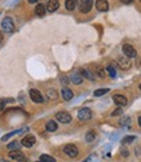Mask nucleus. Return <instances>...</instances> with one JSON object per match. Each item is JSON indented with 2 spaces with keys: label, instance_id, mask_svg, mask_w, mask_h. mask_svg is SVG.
Returning <instances> with one entry per match:
<instances>
[{
  "label": "nucleus",
  "instance_id": "a19ab883",
  "mask_svg": "<svg viewBox=\"0 0 141 162\" xmlns=\"http://www.w3.org/2000/svg\"><path fill=\"white\" fill-rule=\"evenodd\" d=\"M39 162H43V161H39Z\"/></svg>",
  "mask_w": 141,
  "mask_h": 162
},
{
  "label": "nucleus",
  "instance_id": "f3484780",
  "mask_svg": "<svg viewBox=\"0 0 141 162\" xmlns=\"http://www.w3.org/2000/svg\"><path fill=\"white\" fill-rule=\"evenodd\" d=\"M65 7L67 10H74L78 7V0H66L65 2Z\"/></svg>",
  "mask_w": 141,
  "mask_h": 162
},
{
  "label": "nucleus",
  "instance_id": "e433bc0d",
  "mask_svg": "<svg viewBox=\"0 0 141 162\" xmlns=\"http://www.w3.org/2000/svg\"><path fill=\"white\" fill-rule=\"evenodd\" d=\"M139 126H140V127H141V117H140V118H139Z\"/></svg>",
  "mask_w": 141,
  "mask_h": 162
},
{
  "label": "nucleus",
  "instance_id": "4be33fe9",
  "mask_svg": "<svg viewBox=\"0 0 141 162\" xmlns=\"http://www.w3.org/2000/svg\"><path fill=\"white\" fill-rule=\"evenodd\" d=\"M95 139H96V134H95V131H88L85 134V142L87 143H92V142H95Z\"/></svg>",
  "mask_w": 141,
  "mask_h": 162
},
{
  "label": "nucleus",
  "instance_id": "412c9836",
  "mask_svg": "<svg viewBox=\"0 0 141 162\" xmlns=\"http://www.w3.org/2000/svg\"><path fill=\"white\" fill-rule=\"evenodd\" d=\"M47 96H48V99L49 100H57V91L55 88H49L47 91Z\"/></svg>",
  "mask_w": 141,
  "mask_h": 162
},
{
  "label": "nucleus",
  "instance_id": "ddd939ff",
  "mask_svg": "<svg viewBox=\"0 0 141 162\" xmlns=\"http://www.w3.org/2000/svg\"><path fill=\"white\" fill-rule=\"evenodd\" d=\"M47 10L48 12H56V10L58 9L60 7V3H58V0H48V3H47Z\"/></svg>",
  "mask_w": 141,
  "mask_h": 162
},
{
  "label": "nucleus",
  "instance_id": "473e14b6",
  "mask_svg": "<svg viewBox=\"0 0 141 162\" xmlns=\"http://www.w3.org/2000/svg\"><path fill=\"white\" fill-rule=\"evenodd\" d=\"M9 101V100H0V110H3L4 109V105H5V102Z\"/></svg>",
  "mask_w": 141,
  "mask_h": 162
},
{
  "label": "nucleus",
  "instance_id": "58836bf2",
  "mask_svg": "<svg viewBox=\"0 0 141 162\" xmlns=\"http://www.w3.org/2000/svg\"><path fill=\"white\" fill-rule=\"evenodd\" d=\"M0 162H8V161H5V160H0Z\"/></svg>",
  "mask_w": 141,
  "mask_h": 162
},
{
  "label": "nucleus",
  "instance_id": "a211bd4d",
  "mask_svg": "<svg viewBox=\"0 0 141 162\" xmlns=\"http://www.w3.org/2000/svg\"><path fill=\"white\" fill-rule=\"evenodd\" d=\"M45 128H47V131H49V132L56 131V130H57V123H56V121H48L47 125H45Z\"/></svg>",
  "mask_w": 141,
  "mask_h": 162
},
{
  "label": "nucleus",
  "instance_id": "1a4fd4ad",
  "mask_svg": "<svg viewBox=\"0 0 141 162\" xmlns=\"http://www.w3.org/2000/svg\"><path fill=\"white\" fill-rule=\"evenodd\" d=\"M113 101L115 102V104H117L118 106H124V105H127V102H128V100H127V97H126V96L118 95V94L113 96Z\"/></svg>",
  "mask_w": 141,
  "mask_h": 162
},
{
  "label": "nucleus",
  "instance_id": "dca6fc26",
  "mask_svg": "<svg viewBox=\"0 0 141 162\" xmlns=\"http://www.w3.org/2000/svg\"><path fill=\"white\" fill-rule=\"evenodd\" d=\"M45 10H47V7H45L44 4H42V3L36 4V7H35V13H36V16L43 17V16L45 14Z\"/></svg>",
  "mask_w": 141,
  "mask_h": 162
},
{
  "label": "nucleus",
  "instance_id": "4c0bfd02",
  "mask_svg": "<svg viewBox=\"0 0 141 162\" xmlns=\"http://www.w3.org/2000/svg\"><path fill=\"white\" fill-rule=\"evenodd\" d=\"M21 162H29V160H26V158H25V160H22Z\"/></svg>",
  "mask_w": 141,
  "mask_h": 162
},
{
  "label": "nucleus",
  "instance_id": "72a5a7b5",
  "mask_svg": "<svg viewBox=\"0 0 141 162\" xmlns=\"http://www.w3.org/2000/svg\"><path fill=\"white\" fill-rule=\"evenodd\" d=\"M119 2H122L123 4H131L133 0H119Z\"/></svg>",
  "mask_w": 141,
  "mask_h": 162
},
{
  "label": "nucleus",
  "instance_id": "b1692460",
  "mask_svg": "<svg viewBox=\"0 0 141 162\" xmlns=\"http://www.w3.org/2000/svg\"><path fill=\"white\" fill-rule=\"evenodd\" d=\"M109 91H110L109 88H100V90H96L93 95H95L96 97H99V96H102V95L107 94V92H109Z\"/></svg>",
  "mask_w": 141,
  "mask_h": 162
},
{
  "label": "nucleus",
  "instance_id": "f8f14e48",
  "mask_svg": "<svg viewBox=\"0 0 141 162\" xmlns=\"http://www.w3.org/2000/svg\"><path fill=\"white\" fill-rule=\"evenodd\" d=\"M118 65L121 66V69L127 70L131 68V61H129V58L126 57H118Z\"/></svg>",
  "mask_w": 141,
  "mask_h": 162
},
{
  "label": "nucleus",
  "instance_id": "7c9ffc66",
  "mask_svg": "<svg viewBox=\"0 0 141 162\" xmlns=\"http://www.w3.org/2000/svg\"><path fill=\"white\" fill-rule=\"evenodd\" d=\"M121 154L123 156V157H127V156H128V150L126 148H122L121 149Z\"/></svg>",
  "mask_w": 141,
  "mask_h": 162
},
{
  "label": "nucleus",
  "instance_id": "9b49d317",
  "mask_svg": "<svg viewBox=\"0 0 141 162\" xmlns=\"http://www.w3.org/2000/svg\"><path fill=\"white\" fill-rule=\"evenodd\" d=\"M96 8L100 12H106L109 9V3L107 0H96Z\"/></svg>",
  "mask_w": 141,
  "mask_h": 162
},
{
  "label": "nucleus",
  "instance_id": "aec40b11",
  "mask_svg": "<svg viewBox=\"0 0 141 162\" xmlns=\"http://www.w3.org/2000/svg\"><path fill=\"white\" fill-rule=\"evenodd\" d=\"M21 147H22V144L18 143V142H12V143H9V144L7 145V148H8L9 150H20Z\"/></svg>",
  "mask_w": 141,
  "mask_h": 162
},
{
  "label": "nucleus",
  "instance_id": "c85d7f7f",
  "mask_svg": "<svg viewBox=\"0 0 141 162\" xmlns=\"http://www.w3.org/2000/svg\"><path fill=\"white\" fill-rule=\"evenodd\" d=\"M122 113H123V110L121 109V108H117V109L111 113V116H113V117H117V116H121Z\"/></svg>",
  "mask_w": 141,
  "mask_h": 162
},
{
  "label": "nucleus",
  "instance_id": "c9c22d12",
  "mask_svg": "<svg viewBox=\"0 0 141 162\" xmlns=\"http://www.w3.org/2000/svg\"><path fill=\"white\" fill-rule=\"evenodd\" d=\"M3 42V34H2V31H0V43Z\"/></svg>",
  "mask_w": 141,
  "mask_h": 162
},
{
  "label": "nucleus",
  "instance_id": "20e7f679",
  "mask_svg": "<svg viewBox=\"0 0 141 162\" xmlns=\"http://www.w3.org/2000/svg\"><path fill=\"white\" fill-rule=\"evenodd\" d=\"M78 118L80 121H89L92 118V112L88 108H82L79 112H78Z\"/></svg>",
  "mask_w": 141,
  "mask_h": 162
},
{
  "label": "nucleus",
  "instance_id": "cd10ccee",
  "mask_svg": "<svg viewBox=\"0 0 141 162\" xmlns=\"http://www.w3.org/2000/svg\"><path fill=\"white\" fill-rule=\"evenodd\" d=\"M96 73H97V74H99V77H101V78H104V77H105V73H104V69H102V68H100V66H99V68H97V69H96Z\"/></svg>",
  "mask_w": 141,
  "mask_h": 162
},
{
  "label": "nucleus",
  "instance_id": "f257e3e1",
  "mask_svg": "<svg viewBox=\"0 0 141 162\" xmlns=\"http://www.w3.org/2000/svg\"><path fill=\"white\" fill-rule=\"evenodd\" d=\"M2 30L7 34H10L14 30V22L12 17H4V20L2 21Z\"/></svg>",
  "mask_w": 141,
  "mask_h": 162
},
{
  "label": "nucleus",
  "instance_id": "4468645a",
  "mask_svg": "<svg viewBox=\"0 0 141 162\" xmlns=\"http://www.w3.org/2000/svg\"><path fill=\"white\" fill-rule=\"evenodd\" d=\"M9 158L14 160V161H22V160H25V156L22 152H20V150H12V152H9Z\"/></svg>",
  "mask_w": 141,
  "mask_h": 162
},
{
  "label": "nucleus",
  "instance_id": "6ab92c4d",
  "mask_svg": "<svg viewBox=\"0 0 141 162\" xmlns=\"http://www.w3.org/2000/svg\"><path fill=\"white\" fill-rule=\"evenodd\" d=\"M80 74L83 75V78H87V79H89V80H95L93 74H92L88 69H82V70H80Z\"/></svg>",
  "mask_w": 141,
  "mask_h": 162
},
{
  "label": "nucleus",
  "instance_id": "2f4dec72",
  "mask_svg": "<svg viewBox=\"0 0 141 162\" xmlns=\"http://www.w3.org/2000/svg\"><path fill=\"white\" fill-rule=\"evenodd\" d=\"M69 79H70V78H67V77H65V75H63V77L61 78V82H62L63 84H67V83L70 82V80H69Z\"/></svg>",
  "mask_w": 141,
  "mask_h": 162
},
{
  "label": "nucleus",
  "instance_id": "f03ea898",
  "mask_svg": "<svg viewBox=\"0 0 141 162\" xmlns=\"http://www.w3.org/2000/svg\"><path fill=\"white\" fill-rule=\"evenodd\" d=\"M63 152L66 156H69V157H71V158H75L79 154V150L77 148V145H74V144H67V145H65V148H63Z\"/></svg>",
  "mask_w": 141,
  "mask_h": 162
},
{
  "label": "nucleus",
  "instance_id": "0eeeda50",
  "mask_svg": "<svg viewBox=\"0 0 141 162\" xmlns=\"http://www.w3.org/2000/svg\"><path fill=\"white\" fill-rule=\"evenodd\" d=\"M123 53L128 58H133V57H136V55H137L136 50H135L132 46H129V44H124L123 46Z\"/></svg>",
  "mask_w": 141,
  "mask_h": 162
},
{
  "label": "nucleus",
  "instance_id": "79ce46f5",
  "mask_svg": "<svg viewBox=\"0 0 141 162\" xmlns=\"http://www.w3.org/2000/svg\"><path fill=\"white\" fill-rule=\"evenodd\" d=\"M140 2H141V0H140Z\"/></svg>",
  "mask_w": 141,
  "mask_h": 162
},
{
  "label": "nucleus",
  "instance_id": "c756f323",
  "mask_svg": "<svg viewBox=\"0 0 141 162\" xmlns=\"http://www.w3.org/2000/svg\"><path fill=\"white\" fill-rule=\"evenodd\" d=\"M129 120H131V118H129V117H123L122 118V120H121V125H128V123H129Z\"/></svg>",
  "mask_w": 141,
  "mask_h": 162
},
{
  "label": "nucleus",
  "instance_id": "423d86ee",
  "mask_svg": "<svg viewBox=\"0 0 141 162\" xmlns=\"http://www.w3.org/2000/svg\"><path fill=\"white\" fill-rule=\"evenodd\" d=\"M56 120L58 122H61V123H70L73 118L67 112H58L56 114Z\"/></svg>",
  "mask_w": 141,
  "mask_h": 162
},
{
  "label": "nucleus",
  "instance_id": "9d476101",
  "mask_svg": "<svg viewBox=\"0 0 141 162\" xmlns=\"http://www.w3.org/2000/svg\"><path fill=\"white\" fill-rule=\"evenodd\" d=\"M70 82H73L74 84H80L83 82V75L78 72H73L70 74Z\"/></svg>",
  "mask_w": 141,
  "mask_h": 162
},
{
  "label": "nucleus",
  "instance_id": "5701e85b",
  "mask_svg": "<svg viewBox=\"0 0 141 162\" xmlns=\"http://www.w3.org/2000/svg\"><path fill=\"white\" fill-rule=\"evenodd\" d=\"M21 131V130H16V131H12V132H9V134H7V135H4V136L2 138V142H7V140H9L12 136H14L16 134H18Z\"/></svg>",
  "mask_w": 141,
  "mask_h": 162
},
{
  "label": "nucleus",
  "instance_id": "f704fd0d",
  "mask_svg": "<svg viewBox=\"0 0 141 162\" xmlns=\"http://www.w3.org/2000/svg\"><path fill=\"white\" fill-rule=\"evenodd\" d=\"M36 2H39V0H29V3L32 4V3H36Z\"/></svg>",
  "mask_w": 141,
  "mask_h": 162
},
{
  "label": "nucleus",
  "instance_id": "393cba45",
  "mask_svg": "<svg viewBox=\"0 0 141 162\" xmlns=\"http://www.w3.org/2000/svg\"><path fill=\"white\" fill-rule=\"evenodd\" d=\"M40 161L43 162H56V160L51 157V156H48V154H42L40 156Z\"/></svg>",
  "mask_w": 141,
  "mask_h": 162
},
{
  "label": "nucleus",
  "instance_id": "a878e982",
  "mask_svg": "<svg viewBox=\"0 0 141 162\" xmlns=\"http://www.w3.org/2000/svg\"><path fill=\"white\" fill-rule=\"evenodd\" d=\"M136 140V136H133V135H131V136H126V138H123L122 139V143L123 144H129V143H132Z\"/></svg>",
  "mask_w": 141,
  "mask_h": 162
},
{
  "label": "nucleus",
  "instance_id": "6e6552de",
  "mask_svg": "<svg viewBox=\"0 0 141 162\" xmlns=\"http://www.w3.org/2000/svg\"><path fill=\"white\" fill-rule=\"evenodd\" d=\"M35 142H36V139H35L34 135H27V136H25V138L22 139L21 144H22L24 147H26V148H31L32 145L35 144Z\"/></svg>",
  "mask_w": 141,
  "mask_h": 162
},
{
  "label": "nucleus",
  "instance_id": "39448f33",
  "mask_svg": "<svg viewBox=\"0 0 141 162\" xmlns=\"http://www.w3.org/2000/svg\"><path fill=\"white\" fill-rule=\"evenodd\" d=\"M92 5H93V0H80L79 9L82 13H88L92 9Z\"/></svg>",
  "mask_w": 141,
  "mask_h": 162
},
{
  "label": "nucleus",
  "instance_id": "2eb2a0df",
  "mask_svg": "<svg viewBox=\"0 0 141 162\" xmlns=\"http://www.w3.org/2000/svg\"><path fill=\"white\" fill-rule=\"evenodd\" d=\"M61 95H62V97H63V100H66V101L71 100L73 96H74L73 91L70 90V88H67V87H63V88L61 90Z\"/></svg>",
  "mask_w": 141,
  "mask_h": 162
},
{
  "label": "nucleus",
  "instance_id": "7ed1b4c3",
  "mask_svg": "<svg viewBox=\"0 0 141 162\" xmlns=\"http://www.w3.org/2000/svg\"><path fill=\"white\" fill-rule=\"evenodd\" d=\"M30 99L36 102V104H40V102L44 101V99H43V95L39 92V90H36V88H31L30 90Z\"/></svg>",
  "mask_w": 141,
  "mask_h": 162
},
{
  "label": "nucleus",
  "instance_id": "bb28decb",
  "mask_svg": "<svg viewBox=\"0 0 141 162\" xmlns=\"http://www.w3.org/2000/svg\"><path fill=\"white\" fill-rule=\"evenodd\" d=\"M105 70H106L107 73H109V75H110L111 78H115V77H117V72H115V69H114L113 66H107Z\"/></svg>",
  "mask_w": 141,
  "mask_h": 162
},
{
  "label": "nucleus",
  "instance_id": "ea45409f",
  "mask_svg": "<svg viewBox=\"0 0 141 162\" xmlns=\"http://www.w3.org/2000/svg\"><path fill=\"white\" fill-rule=\"evenodd\" d=\"M139 88H140V90H141V84H140V87H139Z\"/></svg>",
  "mask_w": 141,
  "mask_h": 162
}]
</instances>
